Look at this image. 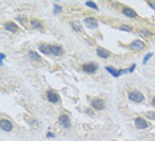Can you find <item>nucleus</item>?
I'll list each match as a JSON object with an SVG mask.
<instances>
[{"mask_svg": "<svg viewBox=\"0 0 155 141\" xmlns=\"http://www.w3.org/2000/svg\"><path fill=\"white\" fill-rule=\"evenodd\" d=\"M127 96H129V99H130L131 101H135V103H141V101L144 100L143 94H142L141 91H138V90H131V91H129Z\"/></svg>", "mask_w": 155, "mask_h": 141, "instance_id": "nucleus-1", "label": "nucleus"}, {"mask_svg": "<svg viewBox=\"0 0 155 141\" xmlns=\"http://www.w3.org/2000/svg\"><path fill=\"white\" fill-rule=\"evenodd\" d=\"M17 20H19V21H21V24H23V25H27V22H28V20H27V17H25V16H19V17H17Z\"/></svg>", "mask_w": 155, "mask_h": 141, "instance_id": "nucleus-20", "label": "nucleus"}, {"mask_svg": "<svg viewBox=\"0 0 155 141\" xmlns=\"http://www.w3.org/2000/svg\"><path fill=\"white\" fill-rule=\"evenodd\" d=\"M28 54H29V59H30V61H35V62H41V57H40L36 52L30 50Z\"/></svg>", "mask_w": 155, "mask_h": 141, "instance_id": "nucleus-17", "label": "nucleus"}, {"mask_svg": "<svg viewBox=\"0 0 155 141\" xmlns=\"http://www.w3.org/2000/svg\"><path fill=\"white\" fill-rule=\"evenodd\" d=\"M130 48L134 49V50H143L146 48V44L142 41V40H135L130 44Z\"/></svg>", "mask_w": 155, "mask_h": 141, "instance_id": "nucleus-8", "label": "nucleus"}, {"mask_svg": "<svg viewBox=\"0 0 155 141\" xmlns=\"http://www.w3.org/2000/svg\"><path fill=\"white\" fill-rule=\"evenodd\" d=\"M0 127H2V129H3L4 132H11V131L13 129L12 123H11L9 120H7V119H2V120H0Z\"/></svg>", "mask_w": 155, "mask_h": 141, "instance_id": "nucleus-7", "label": "nucleus"}, {"mask_svg": "<svg viewBox=\"0 0 155 141\" xmlns=\"http://www.w3.org/2000/svg\"><path fill=\"white\" fill-rule=\"evenodd\" d=\"M45 96H47V100L50 101V103H58L60 101V96H58V94L54 90H48Z\"/></svg>", "mask_w": 155, "mask_h": 141, "instance_id": "nucleus-3", "label": "nucleus"}, {"mask_svg": "<svg viewBox=\"0 0 155 141\" xmlns=\"http://www.w3.org/2000/svg\"><path fill=\"white\" fill-rule=\"evenodd\" d=\"M91 107L94 108V110H97V111L104 110V108H105V101H104V99H101V98L93 99V100H91Z\"/></svg>", "mask_w": 155, "mask_h": 141, "instance_id": "nucleus-4", "label": "nucleus"}, {"mask_svg": "<svg viewBox=\"0 0 155 141\" xmlns=\"http://www.w3.org/2000/svg\"><path fill=\"white\" fill-rule=\"evenodd\" d=\"M70 25H72V28H73L76 32H78V33L81 32V26H80V25H78L76 21H72V22H70Z\"/></svg>", "mask_w": 155, "mask_h": 141, "instance_id": "nucleus-18", "label": "nucleus"}, {"mask_svg": "<svg viewBox=\"0 0 155 141\" xmlns=\"http://www.w3.org/2000/svg\"><path fill=\"white\" fill-rule=\"evenodd\" d=\"M134 123H135V125H137L138 129H147V128H148V123H147V120L143 119V117H135Z\"/></svg>", "mask_w": 155, "mask_h": 141, "instance_id": "nucleus-6", "label": "nucleus"}, {"mask_svg": "<svg viewBox=\"0 0 155 141\" xmlns=\"http://www.w3.org/2000/svg\"><path fill=\"white\" fill-rule=\"evenodd\" d=\"M86 5L87 7H90V8H93V9H98V7H97V4L96 3H93V2H86Z\"/></svg>", "mask_w": 155, "mask_h": 141, "instance_id": "nucleus-19", "label": "nucleus"}, {"mask_svg": "<svg viewBox=\"0 0 155 141\" xmlns=\"http://www.w3.org/2000/svg\"><path fill=\"white\" fill-rule=\"evenodd\" d=\"M4 28H6L7 30H9L11 33H16V32H19V26H17L15 22H12V21H7V22L4 24Z\"/></svg>", "mask_w": 155, "mask_h": 141, "instance_id": "nucleus-11", "label": "nucleus"}, {"mask_svg": "<svg viewBox=\"0 0 155 141\" xmlns=\"http://www.w3.org/2000/svg\"><path fill=\"white\" fill-rule=\"evenodd\" d=\"M47 137H49V138H53V137H54V134H53V133H50V132H48V133H47Z\"/></svg>", "mask_w": 155, "mask_h": 141, "instance_id": "nucleus-27", "label": "nucleus"}, {"mask_svg": "<svg viewBox=\"0 0 155 141\" xmlns=\"http://www.w3.org/2000/svg\"><path fill=\"white\" fill-rule=\"evenodd\" d=\"M122 13L125 15V16H129V17H131V19L137 17V12H135L134 9L129 8V7H125V8H123V9H122Z\"/></svg>", "mask_w": 155, "mask_h": 141, "instance_id": "nucleus-16", "label": "nucleus"}, {"mask_svg": "<svg viewBox=\"0 0 155 141\" xmlns=\"http://www.w3.org/2000/svg\"><path fill=\"white\" fill-rule=\"evenodd\" d=\"M151 104H152V105H154V107H155V96H154V98L151 99Z\"/></svg>", "mask_w": 155, "mask_h": 141, "instance_id": "nucleus-30", "label": "nucleus"}, {"mask_svg": "<svg viewBox=\"0 0 155 141\" xmlns=\"http://www.w3.org/2000/svg\"><path fill=\"white\" fill-rule=\"evenodd\" d=\"M148 5H150L151 8H154V9H155V2H148Z\"/></svg>", "mask_w": 155, "mask_h": 141, "instance_id": "nucleus-26", "label": "nucleus"}, {"mask_svg": "<svg viewBox=\"0 0 155 141\" xmlns=\"http://www.w3.org/2000/svg\"><path fill=\"white\" fill-rule=\"evenodd\" d=\"M106 70H107V71L113 75V77H115V78H118V77H121L123 73H125V70H115V69H113V67H106Z\"/></svg>", "mask_w": 155, "mask_h": 141, "instance_id": "nucleus-15", "label": "nucleus"}, {"mask_svg": "<svg viewBox=\"0 0 155 141\" xmlns=\"http://www.w3.org/2000/svg\"><path fill=\"white\" fill-rule=\"evenodd\" d=\"M151 55H152V54H151V53H148V54H147V55H146V57L143 58V63H147V61H148V59L151 58Z\"/></svg>", "mask_w": 155, "mask_h": 141, "instance_id": "nucleus-25", "label": "nucleus"}, {"mask_svg": "<svg viewBox=\"0 0 155 141\" xmlns=\"http://www.w3.org/2000/svg\"><path fill=\"white\" fill-rule=\"evenodd\" d=\"M58 121L64 128H70V117L68 115H61Z\"/></svg>", "mask_w": 155, "mask_h": 141, "instance_id": "nucleus-9", "label": "nucleus"}, {"mask_svg": "<svg viewBox=\"0 0 155 141\" xmlns=\"http://www.w3.org/2000/svg\"><path fill=\"white\" fill-rule=\"evenodd\" d=\"M97 55L100 57V58H109L110 57V52L109 50H106V49H104V48H101V46H98L97 48Z\"/></svg>", "mask_w": 155, "mask_h": 141, "instance_id": "nucleus-13", "label": "nucleus"}, {"mask_svg": "<svg viewBox=\"0 0 155 141\" xmlns=\"http://www.w3.org/2000/svg\"><path fill=\"white\" fill-rule=\"evenodd\" d=\"M141 34H142V36H144V37H148V36H151V33H150L148 30H141Z\"/></svg>", "mask_w": 155, "mask_h": 141, "instance_id": "nucleus-24", "label": "nucleus"}, {"mask_svg": "<svg viewBox=\"0 0 155 141\" xmlns=\"http://www.w3.org/2000/svg\"><path fill=\"white\" fill-rule=\"evenodd\" d=\"M61 11H63V7L58 4H54V13H60Z\"/></svg>", "mask_w": 155, "mask_h": 141, "instance_id": "nucleus-21", "label": "nucleus"}, {"mask_svg": "<svg viewBox=\"0 0 155 141\" xmlns=\"http://www.w3.org/2000/svg\"><path fill=\"white\" fill-rule=\"evenodd\" d=\"M49 48H50L52 54H53V55H57V57L64 55V53H65L64 48H63V46H60V45H49Z\"/></svg>", "mask_w": 155, "mask_h": 141, "instance_id": "nucleus-5", "label": "nucleus"}, {"mask_svg": "<svg viewBox=\"0 0 155 141\" xmlns=\"http://www.w3.org/2000/svg\"><path fill=\"white\" fill-rule=\"evenodd\" d=\"M146 116H147L148 119H152V120H155V112H150V111H148V112L146 114Z\"/></svg>", "mask_w": 155, "mask_h": 141, "instance_id": "nucleus-22", "label": "nucleus"}, {"mask_svg": "<svg viewBox=\"0 0 155 141\" xmlns=\"http://www.w3.org/2000/svg\"><path fill=\"white\" fill-rule=\"evenodd\" d=\"M84 22H85L89 28H97V26H98V21H97L94 17H85Z\"/></svg>", "mask_w": 155, "mask_h": 141, "instance_id": "nucleus-12", "label": "nucleus"}, {"mask_svg": "<svg viewBox=\"0 0 155 141\" xmlns=\"http://www.w3.org/2000/svg\"><path fill=\"white\" fill-rule=\"evenodd\" d=\"M119 28H121L122 30H126V32H131V28H130V26H127V25H121Z\"/></svg>", "mask_w": 155, "mask_h": 141, "instance_id": "nucleus-23", "label": "nucleus"}, {"mask_svg": "<svg viewBox=\"0 0 155 141\" xmlns=\"http://www.w3.org/2000/svg\"><path fill=\"white\" fill-rule=\"evenodd\" d=\"M29 22H30V26H32V28H35V29H37V30H44V24H43V21H40V20H37V19H32Z\"/></svg>", "mask_w": 155, "mask_h": 141, "instance_id": "nucleus-10", "label": "nucleus"}, {"mask_svg": "<svg viewBox=\"0 0 155 141\" xmlns=\"http://www.w3.org/2000/svg\"><path fill=\"white\" fill-rule=\"evenodd\" d=\"M39 50L43 53V54H45V55H52V52H50V48H49V45H45V44H39Z\"/></svg>", "mask_w": 155, "mask_h": 141, "instance_id": "nucleus-14", "label": "nucleus"}, {"mask_svg": "<svg viewBox=\"0 0 155 141\" xmlns=\"http://www.w3.org/2000/svg\"><path fill=\"white\" fill-rule=\"evenodd\" d=\"M4 58H6V55H4V53H2V55H0V59H2V63H3Z\"/></svg>", "mask_w": 155, "mask_h": 141, "instance_id": "nucleus-28", "label": "nucleus"}, {"mask_svg": "<svg viewBox=\"0 0 155 141\" xmlns=\"http://www.w3.org/2000/svg\"><path fill=\"white\" fill-rule=\"evenodd\" d=\"M134 69H135V65H133V66L129 69V71H130V73H131V71H134Z\"/></svg>", "mask_w": 155, "mask_h": 141, "instance_id": "nucleus-29", "label": "nucleus"}, {"mask_svg": "<svg viewBox=\"0 0 155 141\" xmlns=\"http://www.w3.org/2000/svg\"><path fill=\"white\" fill-rule=\"evenodd\" d=\"M97 69H98V65L96 62H87V63H84L82 65V70H84L85 73H89V74L96 73Z\"/></svg>", "mask_w": 155, "mask_h": 141, "instance_id": "nucleus-2", "label": "nucleus"}]
</instances>
